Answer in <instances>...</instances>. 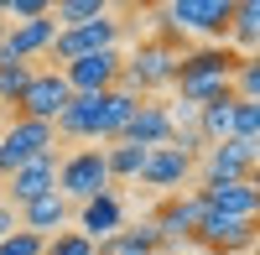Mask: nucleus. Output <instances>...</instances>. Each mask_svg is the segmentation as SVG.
Returning a JSON list of instances; mask_svg holds the SVG:
<instances>
[{"label": "nucleus", "instance_id": "obj_1", "mask_svg": "<svg viewBox=\"0 0 260 255\" xmlns=\"http://www.w3.org/2000/svg\"><path fill=\"white\" fill-rule=\"evenodd\" d=\"M234 62H240V52H229V47H182L172 89H177V99L192 104V110L219 104V99H234V94H229Z\"/></svg>", "mask_w": 260, "mask_h": 255}, {"label": "nucleus", "instance_id": "obj_2", "mask_svg": "<svg viewBox=\"0 0 260 255\" xmlns=\"http://www.w3.org/2000/svg\"><path fill=\"white\" fill-rule=\"evenodd\" d=\"M177 57H182V47H172V42H161V37H146L136 52L125 57V73H120V89H130V94H156V89H172V78H177Z\"/></svg>", "mask_w": 260, "mask_h": 255}, {"label": "nucleus", "instance_id": "obj_3", "mask_svg": "<svg viewBox=\"0 0 260 255\" xmlns=\"http://www.w3.org/2000/svg\"><path fill=\"white\" fill-rule=\"evenodd\" d=\"M99 193H115L110 167H104V146H83V151H68V156L57 162V198L89 203Z\"/></svg>", "mask_w": 260, "mask_h": 255}, {"label": "nucleus", "instance_id": "obj_4", "mask_svg": "<svg viewBox=\"0 0 260 255\" xmlns=\"http://www.w3.org/2000/svg\"><path fill=\"white\" fill-rule=\"evenodd\" d=\"M120 37H125V21L99 16V21H89V26L57 31V37H52V47H47V57H57L62 68H68V62L89 57V52H115V47H120Z\"/></svg>", "mask_w": 260, "mask_h": 255}, {"label": "nucleus", "instance_id": "obj_5", "mask_svg": "<svg viewBox=\"0 0 260 255\" xmlns=\"http://www.w3.org/2000/svg\"><path fill=\"white\" fill-rule=\"evenodd\" d=\"M68 99H73V89L62 83V73H57V68H42V73L26 78V89H21V99L11 104V110H16V120H42V125H52L62 110H68Z\"/></svg>", "mask_w": 260, "mask_h": 255}, {"label": "nucleus", "instance_id": "obj_6", "mask_svg": "<svg viewBox=\"0 0 260 255\" xmlns=\"http://www.w3.org/2000/svg\"><path fill=\"white\" fill-rule=\"evenodd\" d=\"M52 125H42V120H16L11 115V125L0 131V177H11L16 167H26V162H37V156H47L52 151Z\"/></svg>", "mask_w": 260, "mask_h": 255}, {"label": "nucleus", "instance_id": "obj_7", "mask_svg": "<svg viewBox=\"0 0 260 255\" xmlns=\"http://www.w3.org/2000/svg\"><path fill=\"white\" fill-rule=\"evenodd\" d=\"M198 162H203V182H255L260 141H213Z\"/></svg>", "mask_w": 260, "mask_h": 255}, {"label": "nucleus", "instance_id": "obj_8", "mask_svg": "<svg viewBox=\"0 0 260 255\" xmlns=\"http://www.w3.org/2000/svg\"><path fill=\"white\" fill-rule=\"evenodd\" d=\"M172 26H177L182 37L198 31V37H229V16H234V0H172V6L161 11Z\"/></svg>", "mask_w": 260, "mask_h": 255}, {"label": "nucleus", "instance_id": "obj_9", "mask_svg": "<svg viewBox=\"0 0 260 255\" xmlns=\"http://www.w3.org/2000/svg\"><path fill=\"white\" fill-rule=\"evenodd\" d=\"M57 73H62V83L73 94H110L120 83V73H125V57H120V47L115 52H89V57H78L68 68H57Z\"/></svg>", "mask_w": 260, "mask_h": 255}, {"label": "nucleus", "instance_id": "obj_10", "mask_svg": "<svg viewBox=\"0 0 260 255\" xmlns=\"http://www.w3.org/2000/svg\"><path fill=\"white\" fill-rule=\"evenodd\" d=\"M192 245H203L208 255H250V250H255V219L203 214V224L192 229Z\"/></svg>", "mask_w": 260, "mask_h": 255}, {"label": "nucleus", "instance_id": "obj_11", "mask_svg": "<svg viewBox=\"0 0 260 255\" xmlns=\"http://www.w3.org/2000/svg\"><path fill=\"white\" fill-rule=\"evenodd\" d=\"M203 198L198 193H172L156 214H151V224H156V235H161V245H182V240H192V229L203 224Z\"/></svg>", "mask_w": 260, "mask_h": 255}, {"label": "nucleus", "instance_id": "obj_12", "mask_svg": "<svg viewBox=\"0 0 260 255\" xmlns=\"http://www.w3.org/2000/svg\"><path fill=\"white\" fill-rule=\"evenodd\" d=\"M47 193H57V156H52V151L37 156V162H26V167H16V172L6 177L11 208H26V203H37V198H47Z\"/></svg>", "mask_w": 260, "mask_h": 255}, {"label": "nucleus", "instance_id": "obj_13", "mask_svg": "<svg viewBox=\"0 0 260 255\" xmlns=\"http://www.w3.org/2000/svg\"><path fill=\"white\" fill-rule=\"evenodd\" d=\"M198 198H203L208 214H219V219H255V208H260L255 182H203Z\"/></svg>", "mask_w": 260, "mask_h": 255}, {"label": "nucleus", "instance_id": "obj_14", "mask_svg": "<svg viewBox=\"0 0 260 255\" xmlns=\"http://www.w3.org/2000/svg\"><path fill=\"white\" fill-rule=\"evenodd\" d=\"M73 219H78V235L94 245V240H110V235L125 229V208H120L115 193H99V198H89V203H78Z\"/></svg>", "mask_w": 260, "mask_h": 255}, {"label": "nucleus", "instance_id": "obj_15", "mask_svg": "<svg viewBox=\"0 0 260 255\" xmlns=\"http://www.w3.org/2000/svg\"><path fill=\"white\" fill-rule=\"evenodd\" d=\"M192 156H182L177 146H156V151H146V167H141V177L136 182H146V187H161V193H172V187H182L187 177H192Z\"/></svg>", "mask_w": 260, "mask_h": 255}, {"label": "nucleus", "instance_id": "obj_16", "mask_svg": "<svg viewBox=\"0 0 260 255\" xmlns=\"http://www.w3.org/2000/svg\"><path fill=\"white\" fill-rule=\"evenodd\" d=\"M68 219H73V203H68V198H57V193L37 198V203H26V208H16V224H21V229H31V235H42V240L62 235V229H68Z\"/></svg>", "mask_w": 260, "mask_h": 255}, {"label": "nucleus", "instance_id": "obj_17", "mask_svg": "<svg viewBox=\"0 0 260 255\" xmlns=\"http://www.w3.org/2000/svg\"><path fill=\"white\" fill-rule=\"evenodd\" d=\"M167 136H172L167 110H161V104H151V99H141V104H136L130 125L120 131V141H125V146H141V151H156V146H167Z\"/></svg>", "mask_w": 260, "mask_h": 255}, {"label": "nucleus", "instance_id": "obj_18", "mask_svg": "<svg viewBox=\"0 0 260 255\" xmlns=\"http://www.w3.org/2000/svg\"><path fill=\"white\" fill-rule=\"evenodd\" d=\"M99 104H104V94H73V99H68V110L52 120V136H68V141H94Z\"/></svg>", "mask_w": 260, "mask_h": 255}, {"label": "nucleus", "instance_id": "obj_19", "mask_svg": "<svg viewBox=\"0 0 260 255\" xmlns=\"http://www.w3.org/2000/svg\"><path fill=\"white\" fill-rule=\"evenodd\" d=\"M136 104H141V94H130V89H115L104 94V104H99V125H94V141H104V146H115L120 141V131L130 125V115H136Z\"/></svg>", "mask_w": 260, "mask_h": 255}, {"label": "nucleus", "instance_id": "obj_20", "mask_svg": "<svg viewBox=\"0 0 260 255\" xmlns=\"http://www.w3.org/2000/svg\"><path fill=\"white\" fill-rule=\"evenodd\" d=\"M240 47V57H255L260 47V0H234V16H229V37Z\"/></svg>", "mask_w": 260, "mask_h": 255}, {"label": "nucleus", "instance_id": "obj_21", "mask_svg": "<svg viewBox=\"0 0 260 255\" xmlns=\"http://www.w3.org/2000/svg\"><path fill=\"white\" fill-rule=\"evenodd\" d=\"M104 167H110V182L141 177V167H146V151H141V146H125V141H115V146H104Z\"/></svg>", "mask_w": 260, "mask_h": 255}, {"label": "nucleus", "instance_id": "obj_22", "mask_svg": "<svg viewBox=\"0 0 260 255\" xmlns=\"http://www.w3.org/2000/svg\"><path fill=\"white\" fill-rule=\"evenodd\" d=\"M229 94L260 104V57H240V62H234V73H229Z\"/></svg>", "mask_w": 260, "mask_h": 255}, {"label": "nucleus", "instance_id": "obj_23", "mask_svg": "<svg viewBox=\"0 0 260 255\" xmlns=\"http://www.w3.org/2000/svg\"><path fill=\"white\" fill-rule=\"evenodd\" d=\"M229 141H260V104L234 99V110H229Z\"/></svg>", "mask_w": 260, "mask_h": 255}, {"label": "nucleus", "instance_id": "obj_24", "mask_svg": "<svg viewBox=\"0 0 260 255\" xmlns=\"http://www.w3.org/2000/svg\"><path fill=\"white\" fill-rule=\"evenodd\" d=\"M31 73H37L31 62H0V110H11V104L21 99V89H26Z\"/></svg>", "mask_w": 260, "mask_h": 255}, {"label": "nucleus", "instance_id": "obj_25", "mask_svg": "<svg viewBox=\"0 0 260 255\" xmlns=\"http://www.w3.org/2000/svg\"><path fill=\"white\" fill-rule=\"evenodd\" d=\"M52 11V0H0V16H11V26H21V21H42Z\"/></svg>", "mask_w": 260, "mask_h": 255}, {"label": "nucleus", "instance_id": "obj_26", "mask_svg": "<svg viewBox=\"0 0 260 255\" xmlns=\"http://www.w3.org/2000/svg\"><path fill=\"white\" fill-rule=\"evenodd\" d=\"M42 255H94V245L78 235V229H62V235H52L47 245H42Z\"/></svg>", "mask_w": 260, "mask_h": 255}, {"label": "nucleus", "instance_id": "obj_27", "mask_svg": "<svg viewBox=\"0 0 260 255\" xmlns=\"http://www.w3.org/2000/svg\"><path fill=\"white\" fill-rule=\"evenodd\" d=\"M42 235H31V229H11L6 240H0V255H42Z\"/></svg>", "mask_w": 260, "mask_h": 255}, {"label": "nucleus", "instance_id": "obj_28", "mask_svg": "<svg viewBox=\"0 0 260 255\" xmlns=\"http://www.w3.org/2000/svg\"><path fill=\"white\" fill-rule=\"evenodd\" d=\"M11 229H21V224H16V208H11V203H0V240H6Z\"/></svg>", "mask_w": 260, "mask_h": 255}, {"label": "nucleus", "instance_id": "obj_29", "mask_svg": "<svg viewBox=\"0 0 260 255\" xmlns=\"http://www.w3.org/2000/svg\"><path fill=\"white\" fill-rule=\"evenodd\" d=\"M0 21H6V16H0Z\"/></svg>", "mask_w": 260, "mask_h": 255}]
</instances>
